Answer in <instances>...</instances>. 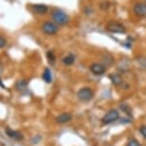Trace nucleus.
<instances>
[{"mask_svg": "<svg viewBox=\"0 0 146 146\" xmlns=\"http://www.w3.org/2000/svg\"><path fill=\"white\" fill-rule=\"evenodd\" d=\"M52 17L54 23L58 24V25H66L70 21V17L66 13H64L61 10H54L52 13Z\"/></svg>", "mask_w": 146, "mask_h": 146, "instance_id": "1", "label": "nucleus"}, {"mask_svg": "<svg viewBox=\"0 0 146 146\" xmlns=\"http://www.w3.org/2000/svg\"><path fill=\"white\" fill-rule=\"evenodd\" d=\"M78 98L80 101H83V102H88L91 100H93L94 98V91L91 89L90 87H83L80 88L78 91Z\"/></svg>", "mask_w": 146, "mask_h": 146, "instance_id": "2", "label": "nucleus"}, {"mask_svg": "<svg viewBox=\"0 0 146 146\" xmlns=\"http://www.w3.org/2000/svg\"><path fill=\"white\" fill-rule=\"evenodd\" d=\"M119 117H120L119 112L115 109H112L103 115L102 118H101V121H102V123H104V124H110V123H113L115 121L118 120Z\"/></svg>", "mask_w": 146, "mask_h": 146, "instance_id": "3", "label": "nucleus"}, {"mask_svg": "<svg viewBox=\"0 0 146 146\" xmlns=\"http://www.w3.org/2000/svg\"><path fill=\"white\" fill-rule=\"evenodd\" d=\"M106 30L113 34H124L126 32L125 27L117 21H110L106 25Z\"/></svg>", "mask_w": 146, "mask_h": 146, "instance_id": "4", "label": "nucleus"}, {"mask_svg": "<svg viewBox=\"0 0 146 146\" xmlns=\"http://www.w3.org/2000/svg\"><path fill=\"white\" fill-rule=\"evenodd\" d=\"M41 30L44 34L46 35H56L57 32H58V27L56 23L54 22H51V21H46L44 22L41 26Z\"/></svg>", "mask_w": 146, "mask_h": 146, "instance_id": "5", "label": "nucleus"}, {"mask_svg": "<svg viewBox=\"0 0 146 146\" xmlns=\"http://www.w3.org/2000/svg\"><path fill=\"white\" fill-rule=\"evenodd\" d=\"M106 66L101 63H92L90 66V71L92 72L95 76H102L106 73Z\"/></svg>", "mask_w": 146, "mask_h": 146, "instance_id": "6", "label": "nucleus"}, {"mask_svg": "<svg viewBox=\"0 0 146 146\" xmlns=\"http://www.w3.org/2000/svg\"><path fill=\"white\" fill-rule=\"evenodd\" d=\"M133 13L139 17H144L146 16V4L142 2H137L133 6Z\"/></svg>", "mask_w": 146, "mask_h": 146, "instance_id": "7", "label": "nucleus"}, {"mask_svg": "<svg viewBox=\"0 0 146 146\" xmlns=\"http://www.w3.org/2000/svg\"><path fill=\"white\" fill-rule=\"evenodd\" d=\"M31 10L35 15H45V13L48 12V7L44 4H35V5H32Z\"/></svg>", "mask_w": 146, "mask_h": 146, "instance_id": "8", "label": "nucleus"}, {"mask_svg": "<svg viewBox=\"0 0 146 146\" xmlns=\"http://www.w3.org/2000/svg\"><path fill=\"white\" fill-rule=\"evenodd\" d=\"M73 119V115L70 113H62L56 117V121L59 124H64Z\"/></svg>", "mask_w": 146, "mask_h": 146, "instance_id": "9", "label": "nucleus"}, {"mask_svg": "<svg viewBox=\"0 0 146 146\" xmlns=\"http://www.w3.org/2000/svg\"><path fill=\"white\" fill-rule=\"evenodd\" d=\"M6 134L8 135V137H10L11 139H16V140H21L23 139V136L21 135V133H19L17 131L12 130V129L7 128L6 129Z\"/></svg>", "mask_w": 146, "mask_h": 146, "instance_id": "10", "label": "nucleus"}, {"mask_svg": "<svg viewBox=\"0 0 146 146\" xmlns=\"http://www.w3.org/2000/svg\"><path fill=\"white\" fill-rule=\"evenodd\" d=\"M109 78L111 79V82L115 86H120L123 83V79L121 78V76L118 75V74H112Z\"/></svg>", "mask_w": 146, "mask_h": 146, "instance_id": "11", "label": "nucleus"}, {"mask_svg": "<svg viewBox=\"0 0 146 146\" xmlns=\"http://www.w3.org/2000/svg\"><path fill=\"white\" fill-rule=\"evenodd\" d=\"M42 78L46 83H51L53 81V76H52V72L49 68H45L43 74H42Z\"/></svg>", "mask_w": 146, "mask_h": 146, "instance_id": "12", "label": "nucleus"}, {"mask_svg": "<svg viewBox=\"0 0 146 146\" xmlns=\"http://www.w3.org/2000/svg\"><path fill=\"white\" fill-rule=\"evenodd\" d=\"M62 62H63V64L66 66H71L76 62V56H74L73 54H68V56H66L65 57H63Z\"/></svg>", "mask_w": 146, "mask_h": 146, "instance_id": "13", "label": "nucleus"}, {"mask_svg": "<svg viewBox=\"0 0 146 146\" xmlns=\"http://www.w3.org/2000/svg\"><path fill=\"white\" fill-rule=\"evenodd\" d=\"M26 87H27V83L24 80H18L15 84V88L18 91H22V90L26 89Z\"/></svg>", "mask_w": 146, "mask_h": 146, "instance_id": "14", "label": "nucleus"}, {"mask_svg": "<svg viewBox=\"0 0 146 146\" xmlns=\"http://www.w3.org/2000/svg\"><path fill=\"white\" fill-rule=\"evenodd\" d=\"M47 58H48L49 63H51V64L54 63V61H56V56H54L53 51H48V52H47Z\"/></svg>", "mask_w": 146, "mask_h": 146, "instance_id": "15", "label": "nucleus"}, {"mask_svg": "<svg viewBox=\"0 0 146 146\" xmlns=\"http://www.w3.org/2000/svg\"><path fill=\"white\" fill-rule=\"evenodd\" d=\"M120 109L122 110V111H124V113L125 114H127V115H132V110H131V108L129 107V105H127V104H121L120 105Z\"/></svg>", "mask_w": 146, "mask_h": 146, "instance_id": "16", "label": "nucleus"}, {"mask_svg": "<svg viewBox=\"0 0 146 146\" xmlns=\"http://www.w3.org/2000/svg\"><path fill=\"white\" fill-rule=\"evenodd\" d=\"M127 146H140V144L137 139H129V141L127 143Z\"/></svg>", "mask_w": 146, "mask_h": 146, "instance_id": "17", "label": "nucleus"}, {"mask_svg": "<svg viewBox=\"0 0 146 146\" xmlns=\"http://www.w3.org/2000/svg\"><path fill=\"white\" fill-rule=\"evenodd\" d=\"M139 133H140V135H141V136L146 139V125L140 126V128H139Z\"/></svg>", "mask_w": 146, "mask_h": 146, "instance_id": "18", "label": "nucleus"}, {"mask_svg": "<svg viewBox=\"0 0 146 146\" xmlns=\"http://www.w3.org/2000/svg\"><path fill=\"white\" fill-rule=\"evenodd\" d=\"M6 45H7V40L5 39L3 36H1V35H0V49L4 48Z\"/></svg>", "mask_w": 146, "mask_h": 146, "instance_id": "19", "label": "nucleus"}, {"mask_svg": "<svg viewBox=\"0 0 146 146\" xmlns=\"http://www.w3.org/2000/svg\"><path fill=\"white\" fill-rule=\"evenodd\" d=\"M2 70H3V67H2V63L0 62V73L2 72Z\"/></svg>", "mask_w": 146, "mask_h": 146, "instance_id": "20", "label": "nucleus"}, {"mask_svg": "<svg viewBox=\"0 0 146 146\" xmlns=\"http://www.w3.org/2000/svg\"><path fill=\"white\" fill-rule=\"evenodd\" d=\"M145 1H146V0H145Z\"/></svg>", "mask_w": 146, "mask_h": 146, "instance_id": "21", "label": "nucleus"}]
</instances>
